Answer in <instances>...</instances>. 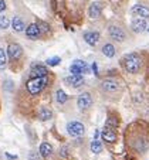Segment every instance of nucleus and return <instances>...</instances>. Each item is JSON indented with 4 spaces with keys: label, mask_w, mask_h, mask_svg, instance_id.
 <instances>
[{
    "label": "nucleus",
    "mask_w": 149,
    "mask_h": 160,
    "mask_svg": "<svg viewBox=\"0 0 149 160\" xmlns=\"http://www.w3.org/2000/svg\"><path fill=\"white\" fill-rule=\"evenodd\" d=\"M101 87H102L104 92H108V94H115V92H118V89H119V82L116 81V79L106 78V79H104V81H102Z\"/></svg>",
    "instance_id": "6"
},
{
    "label": "nucleus",
    "mask_w": 149,
    "mask_h": 160,
    "mask_svg": "<svg viewBox=\"0 0 149 160\" xmlns=\"http://www.w3.org/2000/svg\"><path fill=\"white\" fill-rule=\"evenodd\" d=\"M12 27L16 33H20V31L24 30V23H23V20L20 17H14L12 21Z\"/></svg>",
    "instance_id": "18"
},
{
    "label": "nucleus",
    "mask_w": 149,
    "mask_h": 160,
    "mask_svg": "<svg viewBox=\"0 0 149 160\" xmlns=\"http://www.w3.org/2000/svg\"><path fill=\"white\" fill-rule=\"evenodd\" d=\"M132 13L138 17H142V18H149V7L143 6V4H135L132 7Z\"/></svg>",
    "instance_id": "13"
},
{
    "label": "nucleus",
    "mask_w": 149,
    "mask_h": 160,
    "mask_svg": "<svg viewBox=\"0 0 149 160\" xmlns=\"http://www.w3.org/2000/svg\"><path fill=\"white\" fill-rule=\"evenodd\" d=\"M21 54H23V48H21V45L16 44V42H12V44H9V47H7V55H9L10 60H18V58L21 57Z\"/></svg>",
    "instance_id": "8"
},
{
    "label": "nucleus",
    "mask_w": 149,
    "mask_h": 160,
    "mask_svg": "<svg viewBox=\"0 0 149 160\" xmlns=\"http://www.w3.org/2000/svg\"><path fill=\"white\" fill-rule=\"evenodd\" d=\"M77 106L80 111H88L92 106V97L90 92H84L77 98Z\"/></svg>",
    "instance_id": "4"
},
{
    "label": "nucleus",
    "mask_w": 149,
    "mask_h": 160,
    "mask_svg": "<svg viewBox=\"0 0 149 160\" xmlns=\"http://www.w3.org/2000/svg\"><path fill=\"white\" fill-rule=\"evenodd\" d=\"M39 118L40 121H49V119L53 118V112L49 108H41L39 111Z\"/></svg>",
    "instance_id": "21"
},
{
    "label": "nucleus",
    "mask_w": 149,
    "mask_h": 160,
    "mask_svg": "<svg viewBox=\"0 0 149 160\" xmlns=\"http://www.w3.org/2000/svg\"><path fill=\"white\" fill-rule=\"evenodd\" d=\"M68 99L67 94L64 92L63 89H58L57 92H55V101H57V103H60V105H63V103H65Z\"/></svg>",
    "instance_id": "22"
},
{
    "label": "nucleus",
    "mask_w": 149,
    "mask_h": 160,
    "mask_svg": "<svg viewBox=\"0 0 149 160\" xmlns=\"http://www.w3.org/2000/svg\"><path fill=\"white\" fill-rule=\"evenodd\" d=\"M91 152L92 153H101L102 152V145H101V142L98 139H94L91 142Z\"/></svg>",
    "instance_id": "23"
},
{
    "label": "nucleus",
    "mask_w": 149,
    "mask_h": 160,
    "mask_svg": "<svg viewBox=\"0 0 149 160\" xmlns=\"http://www.w3.org/2000/svg\"><path fill=\"white\" fill-rule=\"evenodd\" d=\"M39 152H40V154H41L44 159H47V157L51 154V152H53V148H51V145L50 143H41L40 145V149H39Z\"/></svg>",
    "instance_id": "17"
},
{
    "label": "nucleus",
    "mask_w": 149,
    "mask_h": 160,
    "mask_svg": "<svg viewBox=\"0 0 149 160\" xmlns=\"http://www.w3.org/2000/svg\"><path fill=\"white\" fill-rule=\"evenodd\" d=\"M60 61H61L60 57H51V58H49V60H47V65L55 67V65H58V64H60Z\"/></svg>",
    "instance_id": "27"
},
{
    "label": "nucleus",
    "mask_w": 149,
    "mask_h": 160,
    "mask_svg": "<svg viewBox=\"0 0 149 160\" xmlns=\"http://www.w3.org/2000/svg\"><path fill=\"white\" fill-rule=\"evenodd\" d=\"M30 74L33 75V78H34V77H47V75H49V70H47L46 65L36 62V64H33V65H31Z\"/></svg>",
    "instance_id": "9"
},
{
    "label": "nucleus",
    "mask_w": 149,
    "mask_h": 160,
    "mask_svg": "<svg viewBox=\"0 0 149 160\" xmlns=\"http://www.w3.org/2000/svg\"><path fill=\"white\" fill-rule=\"evenodd\" d=\"M132 30L135 31V33H142V31L146 30V20L142 17H136L132 20V24H131Z\"/></svg>",
    "instance_id": "11"
},
{
    "label": "nucleus",
    "mask_w": 149,
    "mask_h": 160,
    "mask_svg": "<svg viewBox=\"0 0 149 160\" xmlns=\"http://www.w3.org/2000/svg\"><path fill=\"white\" fill-rule=\"evenodd\" d=\"M37 26H39V28H40L41 33H49L50 31V26L47 24V23H44V21H41V20L37 21Z\"/></svg>",
    "instance_id": "25"
},
{
    "label": "nucleus",
    "mask_w": 149,
    "mask_h": 160,
    "mask_svg": "<svg viewBox=\"0 0 149 160\" xmlns=\"http://www.w3.org/2000/svg\"><path fill=\"white\" fill-rule=\"evenodd\" d=\"M49 81H50L49 75L47 77H34V78L30 79V81H27L26 88H27L30 95H39V94H41L43 89L47 87Z\"/></svg>",
    "instance_id": "2"
},
{
    "label": "nucleus",
    "mask_w": 149,
    "mask_h": 160,
    "mask_svg": "<svg viewBox=\"0 0 149 160\" xmlns=\"http://www.w3.org/2000/svg\"><path fill=\"white\" fill-rule=\"evenodd\" d=\"M65 82H67L68 85H71L73 88H78V87H81V85L84 84V77L71 74V77H67V78H65Z\"/></svg>",
    "instance_id": "15"
},
{
    "label": "nucleus",
    "mask_w": 149,
    "mask_h": 160,
    "mask_svg": "<svg viewBox=\"0 0 149 160\" xmlns=\"http://www.w3.org/2000/svg\"><path fill=\"white\" fill-rule=\"evenodd\" d=\"M4 9H6V2H4V0H0V13L4 12Z\"/></svg>",
    "instance_id": "28"
},
{
    "label": "nucleus",
    "mask_w": 149,
    "mask_h": 160,
    "mask_svg": "<svg viewBox=\"0 0 149 160\" xmlns=\"http://www.w3.org/2000/svg\"><path fill=\"white\" fill-rule=\"evenodd\" d=\"M105 126L115 130L116 128L119 126V119L116 118V116H108V118H106V122H105Z\"/></svg>",
    "instance_id": "20"
},
{
    "label": "nucleus",
    "mask_w": 149,
    "mask_h": 160,
    "mask_svg": "<svg viewBox=\"0 0 149 160\" xmlns=\"http://www.w3.org/2000/svg\"><path fill=\"white\" fill-rule=\"evenodd\" d=\"M98 136H100V132H98V130H95V132H94V139H98Z\"/></svg>",
    "instance_id": "31"
},
{
    "label": "nucleus",
    "mask_w": 149,
    "mask_h": 160,
    "mask_svg": "<svg viewBox=\"0 0 149 160\" xmlns=\"http://www.w3.org/2000/svg\"><path fill=\"white\" fill-rule=\"evenodd\" d=\"M108 34H110V37L114 40V41H118V42H122L125 38H126L125 31L122 30L119 26H110V28H108Z\"/></svg>",
    "instance_id": "7"
},
{
    "label": "nucleus",
    "mask_w": 149,
    "mask_h": 160,
    "mask_svg": "<svg viewBox=\"0 0 149 160\" xmlns=\"http://www.w3.org/2000/svg\"><path fill=\"white\" fill-rule=\"evenodd\" d=\"M7 64V55L3 48H0V70H4Z\"/></svg>",
    "instance_id": "24"
},
{
    "label": "nucleus",
    "mask_w": 149,
    "mask_h": 160,
    "mask_svg": "<svg viewBox=\"0 0 149 160\" xmlns=\"http://www.w3.org/2000/svg\"><path fill=\"white\" fill-rule=\"evenodd\" d=\"M101 138H102L104 142L106 143H115L116 142V132L114 129H110V128H106L101 132Z\"/></svg>",
    "instance_id": "10"
},
{
    "label": "nucleus",
    "mask_w": 149,
    "mask_h": 160,
    "mask_svg": "<svg viewBox=\"0 0 149 160\" xmlns=\"http://www.w3.org/2000/svg\"><path fill=\"white\" fill-rule=\"evenodd\" d=\"M84 40L87 44L90 45H97V42L100 41V33L98 31H85L84 33Z\"/></svg>",
    "instance_id": "12"
},
{
    "label": "nucleus",
    "mask_w": 149,
    "mask_h": 160,
    "mask_svg": "<svg viewBox=\"0 0 149 160\" xmlns=\"http://www.w3.org/2000/svg\"><path fill=\"white\" fill-rule=\"evenodd\" d=\"M124 64V68L131 74H138L141 71V67H142V60L136 52H131V54H126L122 60Z\"/></svg>",
    "instance_id": "1"
},
{
    "label": "nucleus",
    "mask_w": 149,
    "mask_h": 160,
    "mask_svg": "<svg viewBox=\"0 0 149 160\" xmlns=\"http://www.w3.org/2000/svg\"><path fill=\"white\" fill-rule=\"evenodd\" d=\"M40 34H41V31H40L37 23L30 24L27 27V30H26V36H27V38H30V40H37L40 37Z\"/></svg>",
    "instance_id": "14"
},
{
    "label": "nucleus",
    "mask_w": 149,
    "mask_h": 160,
    "mask_svg": "<svg viewBox=\"0 0 149 160\" xmlns=\"http://www.w3.org/2000/svg\"><path fill=\"white\" fill-rule=\"evenodd\" d=\"M70 71L74 75H82V74L88 72V65H87L85 61L75 60V61H73V64L70 65Z\"/></svg>",
    "instance_id": "5"
},
{
    "label": "nucleus",
    "mask_w": 149,
    "mask_h": 160,
    "mask_svg": "<svg viewBox=\"0 0 149 160\" xmlns=\"http://www.w3.org/2000/svg\"><path fill=\"white\" fill-rule=\"evenodd\" d=\"M102 54L105 55V57H108V58H112L114 55H115V47H114L112 44H104L102 45Z\"/></svg>",
    "instance_id": "19"
},
{
    "label": "nucleus",
    "mask_w": 149,
    "mask_h": 160,
    "mask_svg": "<svg viewBox=\"0 0 149 160\" xmlns=\"http://www.w3.org/2000/svg\"><path fill=\"white\" fill-rule=\"evenodd\" d=\"M92 71H94L95 75H98V65H97V62L92 64Z\"/></svg>",
    "instance_id": "29"
},
{
    "label": "nucleus",
    "mask_w": 149,
    "mask_h": 160,
    "mask_svg": "<svg viewBox=\"0 0 149 160\" xmlns=\"http://www.w3.org/2000/svg\"><path fill=\"white\" fill-rule=\"evenodd\" d=\"M10 26V21L9 18L6 17V16H0V28H3V30H6L7 27Z\"/></svg>",
    "instance_id": "26"
},
{
    "label": "nucleus",
    "mask_w": 149,
    "mask_h": 160,
    "mask_svg": "<svg viewBox=\"0 0 149 160\" xmlns=\"http://www.w3.org/2000/svg\"><path fill=\"white\" fill-rule=\"evenodd\" d=\"M101 12H102L101 3L95 2V3H92L91 6H90V9H88V16H90L91 18H98V17L101 16Z\"/></svg>",
    "instance_id": "16"
},
{
    "label": "nucleus",
    "mask_w": 149,
    "mask_h": 160,
    "mask_svg": "<svg viewBox=\"0 0 149 160\" xmlns=\"http://www.w3.org/2000/svg\"><path fill=\"white\" fill-rule=\"evenodd\" d=\"M6 157H7V159H12V160L17 159V156H13V154H10V153H6Z\"/></svg>",
    "instance_id": "30"
},
{
    "label": "nucleus",
    "mask_w": 149,
    "mask_h": 160,
    "mask_svg": "<svg viewBox=\"0 0 149 160\" xmlns=\"http://www.w3.org/2000/svg\"><path fill=\"white\" fill-rule=\"evenodd\" d=\"M67 132H68V135L73 136V138H80V136H82L85 133V126L81 122H77V121L68 122Z\"/></svg>",
    "instance_id": "3"
}]
</instances>
